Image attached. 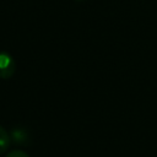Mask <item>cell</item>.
<instances>
[{
	"label": "cell",
	"mask_w": 157,
	"mask_h": 157,
	"mask_svg": "<svg viewBox=\"0 0 157 157\" xmlns=\"http://www.w3.org/2000/svg\"><path fill=\"white\" fill-rule=\"evenodd\" d=\"M16 70L15 59L7 52H0V78L7 80L13 76Z\"/></svg>",
	"instance_id": "obj_1"
},
{
	"label": "cell",
	"mask_w": 157,
	"mask_h": 157,
	"mask_svg": "<svg viewBox=\"0 0 157 157\" xmlns=\"http://www.w3.org/2000/svg\"><path fill=\"white\" fill-rule=\"evenodd\" d=\"M9 134L11 137V142H15L16 145L23 146L29 142V132L25 128H13Z\"/></svg>",
	"instance_id": "obj_2"
},
{
	"label": "cell",
	"mask_w": 157,
	"mask_h": 157,
	"mask_svg": "<svg viewBox=\"0 0 157 157\" xmlns=\"http://www.w3.org/2000/svg\"><path fill=\"white\" fill-rule=\"evenodd\" d=\"M11 145V137L10 134L0 125V155L7 152L9 147Z\"/></svg>",
	"instance_id": "obj_3"
},
{
	"label": "cell",
	"mask_w": 157,
	"mask_h": 157,
	"mask_svg": "<svg viewBox=\"0 0 157 157\" xmlns=\"http://www.w3.org/2000/svg\"><path fill=\"white\" fill-rule=\"evenodd\" d=\"M5 157H29L27 152L22 151V150H13L10 152H6Z\"/></svg>",
	"instance_id": "obj_4"
},
{
	"label": "cell",
	"mask_w": 157,
	"mask_h": 157,
	"mask_svg": "<svg viewBox=\"0 0 157 157\" xmlns=\"http://www.w3.org/2000/svg\"><path fill=\"white\" fill-rule=\"evenodd\" d=\"M76 1H83V0H76Z\"/></svg>",
	"instance_id": "obj_5"
}]
</instances>
